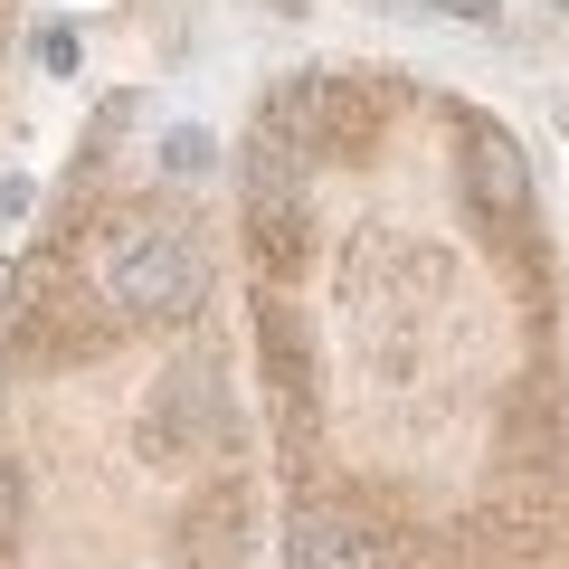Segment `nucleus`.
Returning <instances> with one entry per match:
<instances>
[{
  "mask_svg": "<svg viewBox=\"0 0 569 569\" xmlns=\"http://www.w3.org/2000/svg\"><path fill=\"white\" fill-rule=\"evenodd\" d=\"M247 238H257L266 266H295L305 257V171L276 133L247 142Z\"/></svg>",
  "mask_w": 569,
  "mask_h": 569,
  "instance_id": "nucleus-3",
  "label": "nucleus"
},
{
  "mask_svg": "<svg viewBox=\"0 0 569 569\" xmlns=\"http://www.w3.org/2000/svg\"><path fill=\"white\" fill-rule=\"evenodd\" d=\"M162 162H171V171H209V133H171Z\"/></svg>",
  "mask_w": 569,
  "mask_h": 569,
  "instance_id": "nucleus-7",
  "label": "nucleus"
},
{
  "mask_svg": "<svg viewBox=\"0 0 569 569\" xmlns=\"http://www.w3.org/2000/svg\"><path fill=\"white\" fill-rule=\"evenodd\" d=\"M257 133H276L284 152H332V162H351L380 133V96L361 77H276Z\"/></svg>",
  "mask_w": 569,
  "mask_h": 569,
  "instance_id": "nucleus-1",
  "label": "nucleus"
},
{
  "mask_svg": "<svg viewBox=\"0 0 569 569\" xmlns=\"http://www.w3.org/2000/svg\"><path fill=\"white\" fill-rule=\"evenodd\" d=\"M560 133H569V96H560Z\"/></svg>",
  "mask_w": 569,
  "mask_h": 569,
  "instance_id": "nucleus-10",
  "label": "nucleus"
},
{
  "mask_svg": "<svg viewBox=\"0 0 569 569\" xmlns=\"http://www.w3.org/2000/svg\"><path fill=\"white\" fill-rule=\"evenodd\" d=\"M295 569H370V522L342 503H305L295 512Z\"/></svg>",
  "mask_w": 569,
  "mask_h": 569,
  "instance_id": "nucleus-5",
  "label": "nucleus"
},
{
  "mask_svg": "<svg viewBox=\"0 0 569 569\" xmlns=\"http://www.w3.org/2000/svg\"><path fill=\"white\" fill-rule=\"evenodd\" d=\"M104 295H114V313H190L200 305V257L171 228H123L104 247Z\"/></svg>",
  "mask_w": 569,
  "mask_h": 569,
  "instance_id": "nucleus-2",
  "label": "nucleus"
},
{
  "mask_svg": "<svg viewBox=\"0 0 569 569\" xmlns=\"http://www.w3.org/2000/svg\"><path fill=\"white\" fill-rule=\"evenodd\" d=\"M466 190H475V209H485L493 228H522L531 219V162H522V142L493 133V123H466Z\"/></svg>",
  "mask_w": 569,
  "mask_h": 569,
  "instance_id": "nucleus-4",
  "label": "nucleus"
},
{
  "mask_svg": "<svg viewBox=\"0 0 569 569\" xmlns=\"http://www.w3.org/2000/svg\"><path fill=\"white\" fill-rule=\"evenodd\" d=\"M427 10H447V20H475V29L503 20V0H427Z\"/></svg>",
  "mask_w": 569,
  "mask_h": 569,
  "instance_id": "nucleus-9",
  "label": "nucleus"
},
{
  "mask_svg": "<svg viewBox=\"0 0 569 569\" xmlns=\"http://www.w3.org/2000/svg\"><path fill=\"white\" fill-rule=\"evenodd\" d=\"M10 531H20V466L0 456V541H10Z\"/></svg>",
  "mask_w": 569,
  "mask_h": 569,
  "instance_id": "nucleus-8",
  "label": "nucleus"
},
{
  "mask_svg": "<svg viewBox=\"0 0 569 569\" xmlns=\"http://www.w3.org/2000/svg\"><path fill=\"white\" fill-rule=\"evenodd\" d=\"M219 560H238V503L190 512V569H219Z\"/></svg>",
  "mask_w": 569,
  "mask_h": 569,
  "instance_id": "nucleus-6",
  "label": "nucleus"
}]
</instances>
